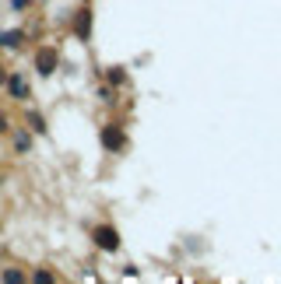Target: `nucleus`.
Segmentation results:
<instances>
[{"mask_svg":"<svg viewBox=\"0 0 281 284\" xmlns=\"http://www.w3.org/2000/svg\"><path fill=\"white\" fill-rule=\"evenodd\" d=\"M14 151H21V154H28V151H32V134H25V130H18V134H14Z\"/></svg>","mask_w":281,"mask_h":284,"instance_id":"nucleus-6","label":"nucleus"},{"mask_svg":"<svg viewBox=\"0 0 281 284\" xmlns=\"http://www.w3.org/2000/svg\"><path fill=\"white\" fill-rule=\"evenodd\" d=\"M102 144H106L109 151H120V147H123V134H120L116 127H102Z\"/></svg>","mask_w":281,"mask_h":284,"instance_id":"nucleus-3","label":"nucleus"},{"mask_svg":"<svg viewBox=\"0 0 281 284\" xmlns=\"http://www.w3.org/2000/svg\"><path fill=\"white\" fill-rule=\"evenodd\" d=\"M95 246L99 249H106V253H116L120 249V235H116V228H95Z\"/></svg>","mask_w":281,"mask_h":284,"instance_id":"nucleus-1","label":"nucleus"},{"mask_svg":"<svg viewBox=\"0 0 281 284\" xmlns=\"http://www.w3.org/2000/svg\"><path fill=\"white\" fill-rule=\"evenodd\" d=\"M25 42V32H0V46H7V49H18Z\"/></svg>","mask_w":281,"mask_h":284,"instance_id":"nucleus-5","label":"nucleus"},{"mask_svg":"<svg viewBox=\"0 0 281 284\" xmlns=\"http://www.w3.org/2000/svg\"><path fill=\"white\" fill-rule=\"evenodd\" d=\"M28 123H32V130H35V134H42V130H46V127H42V120H39V116H28Z\"/></svg>","mask_w":281,"mask_h":284,"instance_id":"nucleus-7","label":"nucleus"},{"mask_svg":"<svg viewBox=\"0 0 281 284\" xmlns=\"http://www.w3.org/2000/svg\"><path fill=\"white\" fill-rule=\"evenodd\" d=\"M7 91L21 102V98H28V84H25V77H18V74H11L7 77Z\"/></svg>","mask_w":281,"mask_h":284,"instance_id":"nucleus-4","label":"nucleus"},{"mask_svg":"<svg viewBox=\"0 0 281 284\" xmlns=\"http://www.w3.org/2000/svg\"><path fill=\"white\" fill-rule=\"evenodd\" d=\"M4 130H7V120H4V116H0V134H4Z\"/></svg>","mask_w":281,"mask_h":284,"instance_id":"nucleus-9","label":"nucleus"},{"mask_svg":"<svg viewBox=\"0 0 281 284\" xmlns=\"http://www.w3.org/2000/svg\"><path fill=\"white\" fill-rule=\"evenodd\" d=\"M25 4H28V0H11V7H25Z\"/></svg>","mask_w":281,"mask_h":284,"instance_id":"nucleus-8","label":"nucleus"},{"mask_svg":"<svg viewBox=\"0 0 281 284\" xmlns=\"http://www.w3.org/2000/svg\"><path fill=\"white\" fill-rule=\"evenodd\" d=\"M0 81H7V77H4V71H0Z\"/></svg>","mask_w":281,"mask_h":284,"instance_id":"nucleus-10","label":"nucleus"},{"mask_svg":"<svg viewBox=\"0 0 281 284\" xmlns=\"http://www.w3.org/2000/svg\"><path fill=\"white\" fill-rule=\"evenodd\" d=\"M57 60H60L57 49H39V56H35V71L42 74V77H50V74L57 71Z\"/></svg>","mask_w":281,"mask_h":284,"instance_id":"nucleus-2","label":"nucleus"}]
</instances>
